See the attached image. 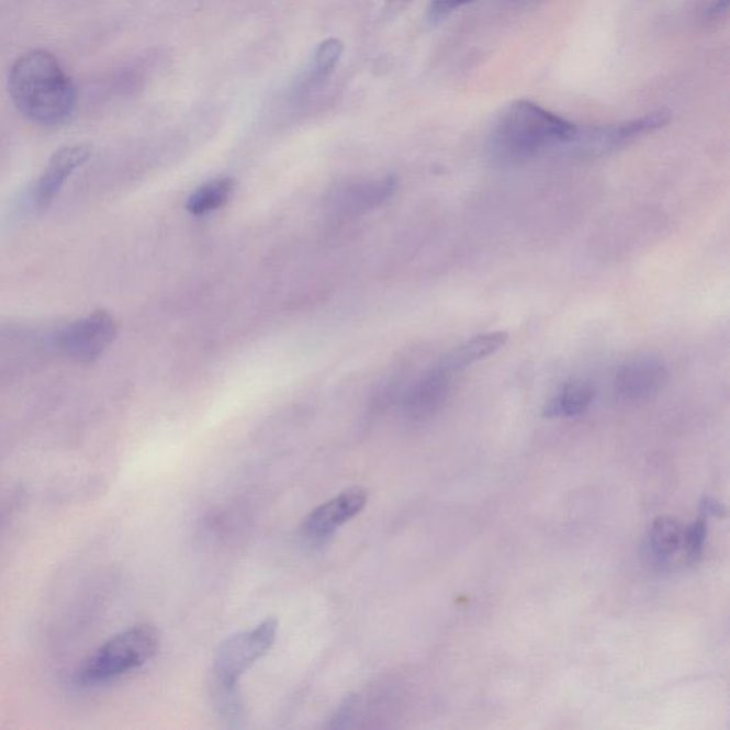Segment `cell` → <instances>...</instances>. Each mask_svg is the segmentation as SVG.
I'll return each instance as SVG.
<instances>
[{
    "label": "cell",
    "mask_w": 730,
    "mask_h": 730,
    "mask_svg": "<svg viewBox=\"0 0 730 730\" xmlns=\"http://www.w3.org/2000/svg\"><path fill=\"white\" fill-rule=\"evenodd\" d=\"M8 89L18 111L41 126L68 123L78 106L74 80L47 50H31L19 57L9 74Z\"/></svg>",
    "instance_id": "obj_1"
},
{
    "label": "cell",
    "mask_w": 730,
    "mask_h": 730,
    "mask_svg": "<svg viewBox=\"0 0 730 730\" xmlns=\"http://www.w3.org/2000/svg\"><path fill=\"white\" fill-rule=\"evenodd\" d=\"M579 128L537 103L518 100L503 113L491 135L490 150L496 161L517 165L562 143L574 142Z\"/></svg>",
    "instance_id": "obj_2"
},
{
    "label": "cell",
    "mask_w": 730,
    "mask_h": 730,
    "mask_svg": "<svg viewBox=\"0 0 730 730\" xmlns=\"http://www.w3.org/2000/svg\"><path fill=\"white\" fill-rule=\"evenodd\" d=\"M160 633L153 625H137L100 647L78 674L85 685H98L138 670L156 656Z\"/></svg>",
    "instance_id": "obj_3"
},
{
    "label": "cell",
    "mask_w": 730,
    "mask_h": 730,
    "mask_svg": "<svg viewBox=\"0 0 730 730\" xmlns=\"http://www.w3.org/2000/svg\"><path fill=\"white\" fill-rule=\"evenodd\" d=\"M279 622L267 618L251 631L227 638L214 656L212 684L238 688V681L274 645Z\"/></svg>",
    "instance_id": "obj_4"
},
{
    "label": "cell",
    "mask_w": 730,
    "mask_h": 730,
    "mask_svg": "<svg viewBox=\"0 0 730 730\" xmlns=\"http://www.w3.org/2000/svg\"><path fill=\"white\" fill-rule=\"evenodd\" d=\"M117 322L106 310L71 323L60 336L64 355L79 364H92L106 352L117 336Z\"/></svg>",
    "instance_id": "obj_5"
},
{
    "label": "cell",
    "mask_w": 730,
    "mask_h": 730,
    "mask_svg": "<svg viewBox=\"0 0 730 730\" xmlns=\"http://www.w3.org/2000/svg\"><path fill=\"white\" fill-rule=\"evenodd\" d=\"M369 494L364 488H351L334 496L310 513L300 527V541L308 548H319L330 541L342 525L351 521L366 508Z\"/></svg>",
    "instance_id": "obj_6"
},
{
    "label": "cell",
    "mask_w": 730,
    "mask_h": 730,
    "mask_svg": "<svg viewBox=\"0 0 730 730\" xmlns=\"http://www.w3.org/2000/svg\"><path fill=\"white\" fill-rule=\"evenodd\" d=\"M666 380L665 362L656 357L641 356L619 367L614 379V390L625 403H641L653 397Z\"/></svg>",
    "instance_id": "obj_7"
},
{
    "label": "cell",
    "mask_w": 730,
    "mask_h": 730,
    "mask_svg": "<svg viewBox=\"0 0 730 730\" xmlns=\"http://www.w3.org/2000/svg\"><path fill=\"white\" fill-rule=\"evenodd\" d=\"M452 375L436 366L415 383L404 395L403 413L413 423L433 418L446 404L451 390Z\"/></svg>",
    "instance_id": "obj_8"
},
{
    "label": "cell",
    "mask_w": 730,
    "mask_h": 730,
    "mask_svg": "<svg viewBox=\"0 0 730 730\" xmlns=\"http://www.w3.org/2000/svg\"><path fill=\"white\" fill-rule=\"evenodd\" d=\"M93 155V147L88 143H79L61 147L50 157L45 171H43L40 184H37V204L47 209L54 203L56 195L65 188L66 181L76 170L80 169Z\"/></svg>",
    "instance_id": "obj_9"
},
{
    "label": "cell",
    "mask_w": 730,
    "mask_h": 730,
    "mask_svg": "<svg viewBox=\"0 0 730 730\" xmlns=\"http://www.w3.org/2000/svg\"><path fill=\"white\" fill-rule=\"evenodd\" d=\"M397 189V181L384 178L372 181H357L334 190L328 199L334 212L351 214L369 212L384 204Z\"/></svg>",
    "instance_id": "obj_10"
},
{
    "label": "cell",
    "mask_w": 730,
    "mask_h": 730,
    "mask_svg": "<svg viewBox=\"0 0 730 730\" xmlns=\"http://www.w3.org/2000/svg\"><path fill=\"white\" fill-rule=\"evenodd\" d=\"M671 117L670 112L660 111L620 123L615 127L604 128V131L595 133L593 141L589 142V150L591 153H604L617 149V147L647 136L649 133L660 131L671 122Z\"/></svg>",
    "instance_id": "obj_11"
},
{
    "label": "cell",
    "mask_w": 730,
    "mask_h": 730,
    "mask_svg": "<svg viewBox=\"0 0 730 730\" xmlns=\"http://www.w3.org/2000/svg\"><path fill=\"white\" fill-rule=\"evenodd\" d=\"M508 338V333L505 332L480 334V336L472 337L462 345L452 348L438 361L437 366L454 377L458 372L475 364V362L495 355L496 351L507 345Z\"/></svg>",
    "instance_id": "obj_12"
},
{
    "label": "cell",
    "mask_w": 730,
    "mask_h": 730,
    "mask_svg": "<svg viewBox=\"0 0 730 730\" xmlns=\"http://www.w3.org/2000/svg\"><path fill=\"white\" fill-rule=\"evenodd\" d=\"M595 398V390L588 381L572 380L561 386L560 391L543 407V417L571 418L584 414Z\"/></svg>",
    "instance_id": "obj_13"
},
{
    "label": "cell",
    "mask_w": 730,
    "mask_h": 730,
    "mask_svg": "<svg viewBox=\"0 0 730 730\" xmlns=\"http://www.w3.org/2000/svg\"><path fill=\"white\" fill-rule=\"evenodd\" d=\"M685 527L674 518L661 517L652 523L647 538V550L651 560L665 564L684 550Z\"/></svg>",
    "instance_id": "obj_14"
},
{
    "label": "cell",
    "mask_w": 730,
    "mask_h": 730,
    "mask_svg": "<svg viewBox=\"0 0 730 730\" xmlns=\"http://www.w3.org/2000/svg\"><path fill=\"white\" fill-rule=\"evenodd\" d=\"M235 190V181L228 178H218L200 186L188 199L189 212L195 216H203L214 210L221 209L232 198Z\"/></svg>",
    "instance_id": "obj_15"
},
{
    "label": "cell",
    "mask_w": 730,
    "mask_h": 730,
    "mask_svg": "<svg viewBox=\"0 0 730 730\" xmlns=\"http://www.w3.org/2000/svg\"><path fill=\"white\" fill-rule=\"evenodd\" d=\"M342 55V43L338 40H328L323 42L314 55L312 64L305 74L304 83L318 86L330 78L336 70L338 61Z\"/></svg>",
    "instance_id": "obj_16"
},
{
    "label": "cell",
    "mask_w": 730,
    "mask_h": 730,
    "mask_svg": "<svg viewBox=\"0 0 730 730\" xmlns=\"http://www.w3.org/2000/svg\"><path fill=\"white\" fill-rule=\"evenodd\" d=\"M706 534H708V529H706L705 517L685 528L684 551L690 562L698 561L703 555Z\"/></svg>",
    "instance_id": "obj_17"
},
{
    "label": "cell",
    "mask_w": 730,
    "mask_h": 730,
    "mask_svg": "<svg viewBox=\"0 0 730 730\" xmlns=\"http://www.w3.org/2000/svg\"><path fill=\"white\" fill-rule=\"evenodd\" d=\"M472 2H475V0H433L431 4H429L428 16L433 22H437L446 18L447 14Z\"/></svg>",
    "instance_id": "obj_18"
},
{
    "label": "cell",
    "mask_w": 730,
    "mask_h": 730,
    "mask_svg": "<svg viewBox=\"0 0 730 730\" xmlns=\"http://www.w3.org/2000/svg\"><path fill=\"white\" fill-rule=\"evenodd\" d=\"M700 514H703V517H723L725 508L717 499L709 498L708 496V498L704 499Z\"/></svg>",
    "instance_id": "obj_19"
},
{
    "label": "cell",
    "mask_w": 730,
    "mask_h": 730,
    "mask_svg": "<svg viewBox=\"0 0 730 730\" xmlns=\"http://www.w3.org/2000/svg\"><path fill=\"white\" fill-rule=\"evenodd\" d=\"M729 0H715L710 4L708 11H706V16L709 19H719L725 16L728 13Z\"/></svg>",
    "instance_id": "obj_20"
}]
</instances>
